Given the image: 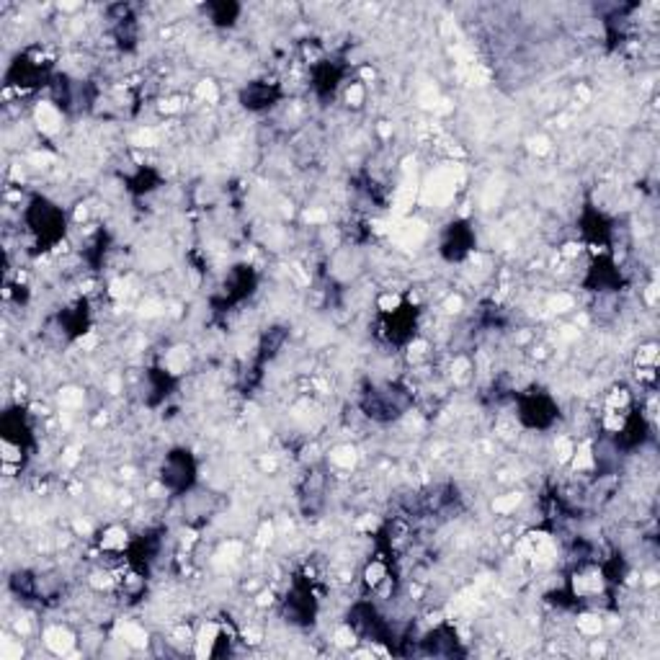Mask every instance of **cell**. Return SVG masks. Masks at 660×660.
Masks as SVG:
<instances>
[{
    "label": "cell",
    "mask_w": 660,
    "mask_h": 660,
    "mask_svg": "<svg viewBox=\"0 0 660 660\" xmlns=\"http://www.w3.org/2000/svg\"><path fill=\"white\" fill-rule=\"evenodd\" d=\"M194 480H196V462H194L191 452L176 449V452L165 454L163 467H160V477H158V483L163 485V490L178 495V493L189 490L191 485H194Z\"/></svg>",
    "instance_id": "obj_1"
},
{
    "label": "cell",
    "mask_w": 660,
    "mask_h": 660,
    "mask_svg": "<svg viewBox=\"0 0 660 660\" xmlns=\"http://www.w3.org/2000/svg\"><path fill=\"white\" fill-rule=\"evenodd\" d=\"M42 645L52 655H73L78 645V635L67 624H47L42 630Z\"/></svg>",
    "instance_id": "obj_2"
},
{
    "label": "cell",
    "mask_w": 660,
    "mask_h": 660,
    "mask_svg": "<svg viewBox=\"0 0 660 660\" xmlns=\"http://www.w3.org/2000/svg\"><path fill=\"white\" fill-rule=\"evenodd\" d=\"M65 114L54 101H39L34 106V124L42 134H57L62 129Z\"/></svg>",
    "instance_id": "obj_3"
},
{
    "label": "cell",
    "mask_w": 660,
    "mask_h": 660,
    "mask_svg": "<svg viewBox=\"0 0 660 660\" xmlns=\"http://www.w3.org/2000/svg\"><path fill=\"white\" fill-rule=\"evenodd\" d=\"M126 544H129V531L122 524H109L98 534V550H101V555H109V558H119L126 550Z\"/></svg>",
    "instance_id": "obj_4"
},
{
    "label": "cell",
    "mask_w": 660,
    "mask_h": 660,
    "mask_svg": "<svg viewBox=\"0 0 660 660\" xmlns=\"http://www.w3.org/2000/svg\"><path fill=\"white\" fill-rule=\"evenodd\" d=\"M114 635H117L124 645L132 647V650H145V647L150 645V632H147L140 622H134V619H119Z\"/></svg>",
    "instance_id": "obj_5"
},
{
    "label": "cell",
    "mask_w": 660,
    "mask_h": 660,
    "mask_svg": "<svg viewBox=\"0 0 660 660\" xmlns=\"http://www.w3.org/2000/svg\"><path fill=\"white\" fill-rule=\"evenodd\" d=\"M359 462V449L353 444H336L328 452V464L338 475H351V470Z\"/></svg>",
    "instance_id": "obj_6"
},
{
    "label": "cell",
    "mask_w": 660,
    "mask_h": 660,
    "mask_svg": "<svg viewBox=\"0 0 660 660\" xmlns=\"http://www.w3.org/2000/svg\"><path fill=\"white\" fill-rule=\"evenodd\" d=\"M603 627H606V622H603V616L599 614V611H583V614L578 616V622H575V630H578L580 637H599L603 632Z\"/></svg>",
    "instance_id": "obj_7"
},
{
    "label": "cell",
    "mask_w": 660,
    "mask_h": 660,
    "mask_svg": "<svg viewBox=\"0 0 660 660\" xmlns=\"http://www.w3.org/2000/svg\"><path fill=\"white\" fill-rule=\"evenodd\" d=\"M242 8L232 6V3H220V6H206V13L212 16V23L217 26H232L237 21Z\"/></svg>",
    "instance_id": "obj_8"
},
{
    "label": "cell",
    "mask_w": 660,
    "mask_h": 660,
    "mask_svg": "<svg viewBox=\"0 0 660 660\" xmlns=\"http://www.w3.org/2000/svg\"><path fill=\"white\" fill-rule=\"evenodd\" d=\"M23 655V637H18L13 630L3 632L0 640V658L3 660H21Z\"/></svg>",
    "instance_id": "obj_9"
},
{
    "label": "cell",
    "mask_w": 660,
    "mask_h": 660,
    "mask_svg": "<svg viewBox=\"0 0 660 660\" xmlns=\"http://www.w3.org/2000/svg\"><path fill=\"white\" fill-rule=\"evenodd\" d=\"M343 101H346V106H351V109H361V106L367 103V83H361V81L346 83Z\"/></svg>",
    "instance_id": "obj_10"
},
{
    "label": "cell",
    "mask_w": 660,
    "mask_h": 660,
    "mask_svg": "<svg viewBox=\"0 0 660 660\" xmlns=\"http://www.w3.org/2000/svg\"><path fill=\"white\" fill-rule=\"evenodd\" d=\"M359 642V632L353 630V624L351 622H346V624H341L336 632H333V645L336 647H341V650H351L353 645Z\"/></svg>",
    "instance_id": "obj_11"
},
{
    "label": "cell",
    "mask_w": 660,
    "mask_h": 660,
    "mask_svg": "<svg viewBox=\"0 0 660 660\" xmlns=\"http://www.w3.org/2000/svg\"><path fill=\"white\" fill-rule=\"evenodd\" d=\"M547 310L550 312H555V315H565V312H572L575 310V297L567 292H558L552 294L550 300H547Z\"/></svg>",
    "instance_id": "obj_12"
},
{
    "label": "cell",
    "mask_w": 660,
    "mask_h": 660,
    "mask_svg": "<svg viewBox=\"0 0 660 660\" xmlns=\"http://www.w3.org/2000/svg\"><path fill=\"white\" fill-rule=\"evenodd\" d=\"M658 364V343H642L635 353V367H655Z\"/></svg>",
    "instance_id": "obj_13"
},
{
    "label": "cell",
    "mask_w": 660,
    "mask_h": 660,
    "mask_svg": "<svg viewBox=\"0 0 660 660\" xmlns=\"http://www.w3.org/2000/svg\"><path fill=\"white\" fill-rule=\"evenodd\" d=\"M529 150L534 155H539V158H544V155H550L552 153V142L544 137V134H536V137H531L529 140Z\"/></svg>",
    "instance_id": "obj_14"
}]
</instances>
